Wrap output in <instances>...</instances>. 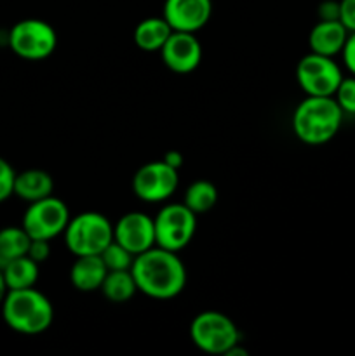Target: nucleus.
Here are the masks:
<instances>
[{
	"label": "nucleus",
	"mask_w": 355,
	"mask_h": 356,
	"mask_svg": "<svg viewBox=\"0 0 355 356\" xmlns=\"http://www.w3.org/2000/svg\"><path fill=\"white\" fill-rule=\"evenodd\" d=\"M100 291L103 292L108 301L120 305V302L131 301L138 287H136V280L131 270H118L108 271Z\"/></svg>",
	"instance_id": "19"
},
{
	"label": "nucleus",
	"mask_w": 355,
	"mask_h": 356,
	"mask_svg": "<svg viewBox=\"0 0 355 356\" xmlns=\"http://www.w3.org/2000/svg\"><path fill=\"white\" fill-rule=\"evenodd\" d=\"M340 21L348 31H355V0H340Z\"/></svg>",
	"instance_id": "26"
},
{
	"label": "nucleus",
	"mask_w": 355,
	"mask_h": 356,
	"mask_svg": "<svg viewBox=\"0 0 355 356\" xmlns=\"http://www.w3.org/2000/svg\"><path fill=\"white\" fill-rule=\"evenodd\" d=\"M63 235L73 256H97L113 242V225L106 216L87 211L70 218Z\"/></svg>",
	"instance_id": "4"
},
{
	"label": "nucleus",
	"mask_w": 355,
	"mask_h": 356,
	"mask_svg": "<svg viewBox=\"0 0 355 356\" xmlns=\"http://www.w3.org/2000/svg\"><path fill=\"white\" fill-rule=\"evenodd\" d=\"M343 115L333 96H306L294 108L292 131L305 145H326L340 131Z\"/></svg>",
	"instance_id": "2"
},
{
	"label": "nucleus",
	"mask_w": 355,
	"mask_h": 356,
	"mask_svg": "<svg viewBox=\"0 0 355 356\" xmlns=\"http://www.w3.org/2000/svg\"><path fill=\"white\" fill-rule=\"evenodd\" d=\"M162 61L171 72L187 75L198 68L202 61V45L195 33L173 31L164 47L160 49Z\"/></svg>",
	"instance_id": "12"
},
{
	"label": "nucleus",
	"mask_w": 355,
	"mask_h": 356,
	"mask_svg": "<svg viewBox=\"0 0 355 356\" xmlns=\"http://www.w3.org/2000/svg\"><path fill=\"white\" fill-rule=\"evenodd\" d=\"M247 355H249V353H247V351L244 350V348H240L239 344H237V346H233L232 350H230L225 356H247Z\"/></svg>",
	"instance_id": "31"
},
{
	"label": "nucleus",
	"mask_w": 355,
	"mask_h": 356,
	"mask_svg": "<svg viewBox=\"0 0 355 356\" xmlns=\"http://www.w3.org/2000/svg\"><path fill=\"white\" fill-rule=\"evenodd\" d=\"M54 190V181L49 172L42 169H28L23 172L16 174L14 181V195L19 197L21 200L37 202L45 197H51Z\"/></svg>",
	"instance_id": "16"
},
{
	"label": "nucleus",
	"mask_w": 355,
	"mask_h": 356,
	"mask_svg": "<svg viewBox=\"0 0 355 356\" xmlns=\"http://www.w3.org/2000/svg\"><path fill=\"white\" fill-rule=\"evenodd\" d=\"M319 16L322 21L340 19V2L334 0H326L319 6Z\"/></svg>",
	"instance_id": "28"
},
{
	"label": "nucleus",
	"mask_w": 355,
	"mask_h": 356,
	"mask_svg": "<svg viewBox=\"0 0 355 356\" xmlns=\"http://www.w3.org/2000/svg\"><path fill=\"white\" fill-rule=\"evenodd\" d=\"M131 271L138 291L159 301L176 298L187 285V268L178 252L159 245L138 254Z\"/></svg>",
	"instance_id": "1"
},
{
	"label": "nucleus",
	"mask_w": 355,
	"mask_h": 356,
	"mask_svg": "<svg viewBox=\"0 0 355 356\" xmlns=\"http://www.w3.org/2000/svg\"><path fill=\"white\" fill-rule=\"evenodd\" d=\"M108 270L101 256H79L70 270V282L80 292L100 291Z\"/></svg>",
	"instance_id": "15"
},
{
	"label": "nucleus",
	"mask_w": 355,
	"mask_h": 356,
	"mask_svg": "<svg viewBox=\"0 0 355 356\" xmlns=\"http://www.w3.org/2000/svg\"><path fill=\"white\" fill-rule=\"evenodd\" d=\"M348 33L350 31L345 28V24L340 19L333 21H322L320 19L315 26L310 30L308 35V47L310 52H315V54L334 56L341 54L345 47V42H347Z\"/></svg>",
	"instance_id": "14"
},
{
	"label": "nucleus",
	"mask_w": 355,
	"mask_h": 356,
	"mask_svg": "<svg viewBox=\"0 0 355 356\" xmlns=\"http://www.w3.org/2000/svg\"><path fill=\"white\" fill-rule=\"evenodd\" d=\"M28 257L35 261V263H45L51 256V245H49V240H40V238H31L30 249H28Z\"/></svg>",
	"instance_id": "25"
},
{
	"label": "nucleus",
	"mask_w": 355,
	"mask_h": 356,
	"mask_svg": "<svg viewBox=\"0 0 355 356\" xmlns=\"http://www.w3.org/2000/svg\"><path fill=\"white\" fill-rule=\"evenodd\" d=\"M171 33L173 28L164 17H146L136 24L134 44L145 52H160Z\"/></svg>",
	"instance_id": "17"
},
{
	"label": "nucleus",
	"mask_w": 355,
	"mask_h": 356,
	"mask_svg": "<svg viewBox=\"0 0 355 356\" xmlns=\"http://www.w3.org/2000/svg\"><path fill=\"white\" fill-rule=\"evenodd\" d=\"M16 170L13 169L6 159L0 156V204L14 195V181H16Z\"/></svg>",
	"instance_id": "24"
},
{
	"label": "nucleus",
	"mask_w": 355,
	"mask_h": 356,
	"mask_svg": "<svg viewBox=\"0 0 355 356\" xmlns=\"http://www.w3.org/2000/svg\"><path fill=\"white\" fill-rule=\"evenodd\" d=\"M164 162L169 163L174 169H180V167L183 165V155H181L180 152H176V149H171V152H167L166 155H164Z\"/></svg>",
	"instance_id": "29"
},
{
	"label": "nucleus",
	"mask_w": 355,
	"mask_h": 356,
	"mask_svg": "<svg viewBox=\"0 0 355 356\" xmlns=\"http://www.w3.org/2000/svg\"><path fill=\"white\" fill-rule=\"evenodd\" d=\"M40 264L35 263L31 257L23 256L17 259L9 261L3 264L2 271L6 277V284L9 291H17V289H28L35 287L38 280V273H40Z\"/></svg>",
	"instance_id": "18"
},
{
	"label": "nucleus",
	"mask_w": 355,
	"mask_h": 356,
	"mask_svg": "<svg viewBox=\"0 0 355 356\" xmlns=\"http://www.w3.org/2000/svg\"><path fill=\"white\" fill-rule=\"evenodd\" d=\"M334 99H336L338 106L341 111L347 115H355V76H347L340 82L336 92H334Z\"/></svg>",
	"instance_id": "23"
},
{
	"label": "nucleus",
	"mask_w": 355,
	"mask_h": 356,
	"mask_svg": "<svg viewBox=\"0 0 355 356\" xmlns=\"http://www.w3.org/2000/svg\"><path fill=\"white\" fill-rule=\"evenodd\" d=\"M101 259H103L104 266L108 271H118V270H131L132 263H134V254L129 252L125 247H122L120 243H117L113 240L111 243H108L104 247L103 252L100 254Z\"/></svg>",
	"instance_id": "22"
},
{
	"label": "nucleus",
	"mask_w": 355,
	"mask_h": 356,
	"mask_svg": "<svg viewBox=\"0 0 355 356\" xmlns=\"http://www.w3.org/2000/svg\"><path fill=\"white\" fill-rule=\"evenodd\" d=\"M191 343L207 355H226L240 344L235 322L221 312H202L190 323Z\"/></svg>",
	"instance_id": "5"
},
{
	"label": "nucleus",
	"mask_w": 355,
	"mask_h": 356,
	"mask_svg": "<svg viewBox=\"0 0 355 356\" xmlns=\"http://www.w3.org/2000/svg\"><path fill=\"white\" fill-rule=\"evenodd\" d=\"M30 243L31 236L24 232L23 226H6L0 229V266L26 256Z\"/></svg>",
	"instance_id": "20"
},
{
	"label": "nucleus",
	"mask_w": 355,
	"mask_h": 356,
	"mask_svg": "<svg viewBox=\"0 0 355 356\" xmlns=\"http://www.w3.org/2000/svg\"><path fill=\"white\" fill-rule=\"evenodd\" d=\"M113 240L134 256L157 245L155 222L145 212H127L113 225Z\"/></svg>",
	"instance_id": "11"
},
{
	"label": "nucleus",
	"mask_w": 355,
	"mask_h": 356,
	"mask_svg": "<svg viewBox=\"0 0 355 356\" xmlns=\"http://www.w3.org/2000/svg\"><path fill=\"white\" fill-rule=\"evenodd\" d=\"M211 0H166L162 17L173 31L197 33L211 19Z\"/></svg>",
	"instance_id": "13"
},
{
	"label": "nucleus",
	"mask_w": 355,
	"mask_h": 356,
	"mask_svg": "<svg viewBox=\"0 0 355 356\" xmlns=\"http://www.w3.org/2000/svg\"><path fill=\"white\" fill-rule=\"evenodd\" d=\"M10 51L26 61H42L56 51L58 35L47 21L30 19L17 21L7 35Z\"/></svg>",
	"instance_id": "6"
},
{
	"label": "nucleus",
	"mask_w": 355,
	"mask_h": 356,
	"mask_svg": "<svg viewBox=\"0 0 355 356\" xmlns=\"http://www.w3.org/2000/svg\"><path fill=\"white\" fill-rule=\"evenodd\" d=\"M218 202V190L211 181L198 179L187 188L183 204L195 214H205L211 211Z\"/></svg>",
	"instance_id": "21"
},
{
	"label": "nucleus",
	"mask_w": 355,
	"mask_h": 356,
	"mask_svg": "<svg viewBox=\"0 0 355 356\" xmlns=\"http://www.w3.org/2000/svg\"><path fill=\"white\" fill-rule=\"evenodd\" d=\"M180 176L178 169L171 167L164 160L148 162L136 170L132 177V191L136 197L148 204L169 200L178 190Z\"/></svg>",
	"instance_id": "10"
},
{
	"label": "nucleus",
	"mask_w": 355,
	"mask_h": 356,
	"mask_svg": "<svg viewBox=\"0 0 355 356\" xmlns=\"http://www.w3.org/2000/svg\"><path fill=\"white\" fill-rule=\"evenodd\" d=\"M0 308L6 325L23 336H38L54 322V306L35 287L9 291Z\"/></svg>",
	"instance_id": "3"
},
{
	"label": "nucleus",
	"mask_w": 355,
	"mask_h": 356,
	"mask_svg": "<svg viewBox=\"0 0 355 356\" xmlns=\"http://www.w3.org/2000/svg\"><path fill=\"white\" fill-rule=\"evenodd\" d=\"M70 221V211L58 197H45L31 202L23 214L21 226L31 238L49 240L63 235Z\"/></svg>",
	"instance_id": "9"
},
{
	"label": "nucleus",
	"mask_w": 355,
	"mask_h": 356,
	"mask_svg": "<svg viewBox=\"0 0 355 356\" xmlns=\"http://www.w3.org/2000/svg\"><path fill=\"white\" fill-rule=\"evenodd\" d=\"M343 73L329 56L308 52L296 65V82L306 96H334Z\"/></svg>",
	"instance_id": "8"
},
{
	"label": "nucleus",
	"mask_w": 355,
	"mask_h": 356,
	"mask_svg": "<svg viewBox=\"0 0 355 356\" xmlns=\"http://www.w3.org/2000/svg\"><path fill=\"white\" fill-rule=\"evenodd\" d=\"M341 56H343L345 68L355 76V31H350V33H348V38L347 42H345Z\"/></svg>",
	"instance_id": "27"
},
{
	"label": "nucleus",
	"mask_w": 355,
	"mask_h": 356,
	"mask_svg": "<svg viewBox=\"0 0 355 356\" xmlns=\"http://www.w3.org/2000/svg\"><path fill=\"white\" fill-rule=\"evenodd\" d=\"M155 242L162 249L180 252L190 245L197 229V214L184 204H167L157 212Z\"/></svg>",
	"instance_id": "7"
},
{
	"label": "nucleus",
	"mask_w": 355,
	"mask_h": 356,
	"mask_svg": "<svg viewBox=\"0 0 355 356\" xmlns=\"http://www.w3.org/2000/svg\"><path fill=\"white\" fill-rule=\"evenodd\" d=\"M7 292H9V287H7L6 277H3V271L2 268H0V305H2V301L6 299Z\"/></svg>",
	"instance_id": "30"
}]
</instances>
